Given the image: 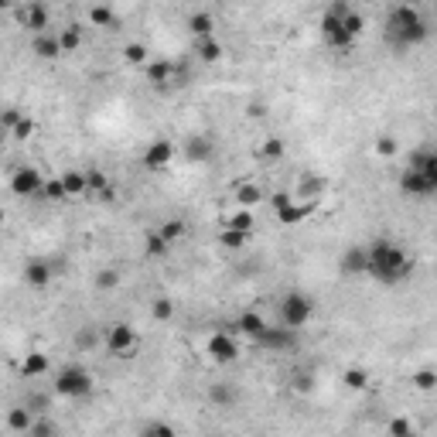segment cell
I'll return each mask as SVG.
<instances>
[{
	"instance_id": "obj_48",
	"label": "cell",
	"mask_w": 437,
	"mask_h": 437,
	"mask_svg": "<svg viewBox=\"0 0 437 437\" xmlns=\"http://www.w3.org/2000/svg\"><path fill=\"white\" fill-rule=\"evenodd\" d=\"M290 199H294V191H274V212H277V208H283L287 202H290Z\"/></svg>"
},
{
	"instance_id": "obj_46",
	"label": "cell",
	"mask_w": 437,
	"mask_h": 437,
	"mask_svg": "<svg viewBox=\"0 0 437 437\" xmlns=\"http://www.w3.org/2000/svg\"><path fill=\"white\" fill-rule=\"evenodd\" d=\"M31 133H34V120H31V116H25V120H21L18 127L11 130V137H14V140H27Z\"/></svg>"
},
{
	"instance_id": "obj_49",
	"label": "cell",
	"mask_w": 437,
	"mask_h": 437,
	"mask_svg": "<svg viewBox=\"0 0 437 437\" xmlns=\"http://www.w3.org/2000/svg\"><path fill=\"white\" fill-rule=\"evenodd\" d=\"M25 407H31V410H34V413H41V410H45V407H48V396H31V400H27Z\"/></svg>"
},
{
	"instance_id": "obj_5",
	"label": "cell",
	"mask_w": 437,
	"mask_h": 437,
	"mask_svg": "<svg viewBox=\"0 0 437 437\" xmlns=\"http://www.w3.org/2000/svg\"><path fill=\"white\" fill-rule=\"evenodd\" d=\"M311 314H314V301L308 294H301V290H290L281 301V321L290 325V328H297V332L311 321Z\"/></svg>"
},
{
	"instance_id": "obj_3",
	"label": "cell",
	"mask_w": 437,
	"mask_h": 437,
	"mask_svg": "<svg viewBox=\"0 0 437 437\" xmlns=\"http://www.w3.org/2000/svg\"><path fill=\"white\" fill-rule=\"evenodd\" d=\"M318 27H321V38H325V45L328 48H352L356 45V34L345 27V7L338 4V7H328L325 14H321V21H318Z\"/></svg>"
},
{
	"instance_id": "obj_34",
	"label": "cell",
	"mask_w": 437,
	"mask_h": 437,
	"mask_svg": "<svg viewBox=\"0 0 437 437\" xmlns=\"http://www.w3.org/2000/svg\"><path fill=\"white\" fill-rule=\"evenodd\" d=\"M263 199V191H260L257 184H239V191H236V202L243 208H253Z\"/></svg>"
},
{
	"instance_id": "obj_4",
	"label": "cell",
	"mask_w": 437,
	"mask_h": 437,
	"mask_svg": "<svg viewBox=\"0 0 437 437\" xmlns=\"http://www.w3.org/2000/svg\"><path fill=\"white\" fill-rule=\"evenodd\" d=\"M55 393L65 396V400H82L93 393V372L82 369V365H65L58 376H55Z\"/></svg>"
},
{
	"instance_id": "obj_50",
	"label": "cell",
	"mask_w": 437,
	"mask_h": 437,
	"mask_svg": "<svg viewBox=\"0 0 437 437\" xmlns=\"http://www.w3.org/2000/svg\"><path fill=\"white\" fill-rule=\"evenodd\" d=\"M76 349H93V332H79L76 335Z\"/></svg>"
},
{
	"instance_id": "obj_23",
	"label": "cell",
	"mask_w": 437,
	"mask_h": 437,
	"mask_svg": "<svg viewBox=\"0 0 437 437\" xmlns=\"http://www.w3.org/2000/svg\"><path fill=\"white\" fill-rule=\"evenodd\" d=\"M31 424H34V410H31V407H14V410H7V431H11V434H27Z\"/></svg>"
},
{
	"instance_id": "obj_17",
	"label": "cell",
	"mask_w": 437,
	"mask_h": 437,
	"mask_svg": "<svg viewBox=\"0 0 437 437\" xmlns=\"http://www.w3.org/2000/svg\"><path fill=\"white\" fill-rule=\"evenodd\" d=\"M25 27L31 31V34H45V31L52 27V14H48V7H45V4H27Z\"/></svg>"
},
{
	"instance_id": "obj_8",
	"label": "cell",
	"mask_w": 437,
	"mask_h": 437,
	"mask_svg": "<svg viewBox=\"0 0 437 437\" xmlns=\"http://www.w3.org/2000/svg\"><path fill=\"white\" fill-rule=\"evenodd\" d=\"M257 345L263 349H270V352H287V349H294L297 345V328H290V325H267V332L257 338Z\"/></svg>"
},
{
	"instance_id": "obj_1",
	"label": "cell",
	"mask_w": 437,
	"mask_h": 437,
	"mask_svg": "<svg viewBox=\"0 0 437 437\" xmlns=\"http://www.w3.org/2000/svg\"><path fill=\"white\" fill-rule=\"evenodd\" d=\"M365 250H369V274L365 277H372V281L389 287V283H403L413 274V260L393 239H376Z\"/></svg>"
},
{
	"instance_id": "obj_41",
	"label": "cell",
	"mask_w": 437,
	"mask_h": 437,
	"mask_svg": "<svg viewBox=\"0 0 437 437\" xmlns=\"http://www.w3.org/2000/svg\"><path fill=\"white\" fill-rule=\"evenodd\" d=\"M140 437H175V427L171 424H164V420H154V424H147Z\"/></svg>"
},
{
	"instance_id": "obj_28",
	"label": "cell",
	"mask_w": 437,
	"mask_h": 437,
	"mask_svg": "<svg viewBox=\"0 0 437 437\" xmlns=\"http://www.w3.org/2000/svg\"><path fill=\"white\" fill-rule=\"evenodd\" d=\"M413 389H420V393H434L437 389V369H417L410 376Z\"/></svg>"
},
{
	"instance_id": "obj_35",
	"label": "cell",
	"mask_w": 437,
	"mask_h": 437,
	"mask_svg": "<svg viewBox=\"0 0 437 437\" xmlns=\"http://www.w3.org/2000/svg\"><path fill=\"white\" fill-rule=\"evenodd\" d=\"M41 199H48V202H62V199H69V191H65V181H62V178L45 181V191H41Z\"/></svg>"
},
{
	"instance_id": "obj_47",
	"label": "cell",
	"mask_w": 437,
	"mask_h": 437,
	"mask_svg": "<svg viewBox=\"0 0 437 437\" xmlns=\"http://www.w3.org/2000/svg\"><path fill=\"white\" fill-rule=\"evenodd\" d=\"M21 120H25V113H21V109H14V106H11V109H4V130H7V133L18 127Z\"/></svg>"
},
{
	"instance_id": "obj_30",
	"label": "cell",
	"mask_w": 437,
	"mask_h": 437,
	"mask_svg": "<svg viewBox=\"0 0 437 437\" xmlns=\"http://www.w3.org/2000/svg\"><path fill=\"white\" fill-rule=\"evenodd\" d=\"M58 38H62V48H65V52H79V48H82V25L62 27Z\"/></svg>"
},
{
	"instance_id": "obj_29",
	"label": "cell",
	"mask_w": 437,
	"mask_h": 437,
	"mask_svg": "<svg viewBox=\"0 0 437 437\" xmlns=\"http://www.w3.org/2000/svg\"><path fill=\"white\" fill-rule=\"evenodd\" d=\"M222 226H232V229H246V232H253V212L239 206L236 212H232V215H226V219H222Z\"/></svg>"
},
{
	"instance_id": "obj_36",
	"label": "cell",
	"mask_w": 437,
	"mask_h": 437,
	"mask_svg": "<svg viewBox=\"0 0 437 437\" xmlns=\"http://www.w3.org/2000/svg\"><path fill=\"white\" fill-rule=\"evenodd\" d=\"M157 232H161L168 243H178L181 236H184V222H181V219H164V226H161Z\"/></svg>"
},
{
	"instance_id": "obj_42",
	"label": "cell",
	"mask_w": 437,
	"mask_h": 437,
	"mask_svg": "<svg viewBox=\"0 0 437 437\" xmlns=\"http://www.w3.org/2000/svg\"><path fill=\"white\" fill-rule=\"evenodd\" d=\"M58 434V427H55V424H48V420H34V424H31V431H27L25 437H55Z\"/></svg>"
},
{
	"instance_id": "obj_51",
	"label": "cell",
	"mask_w": 437,
	"mask_h": 437,
	"mask_svg": "<svg viewBox=\"0 0 437 437\" xmlns=\"http://www.w3.org/2000/svg\"><path fill=\"white\" fill-rule=\"evenodd\" d=\"M294 389H301V393H308V389H311V376H308V372H304V376H301V372L294 376Z\"/></svg>"
},
{
	"instance_id": "obj_24",
	"label": "cell",
	"mask_w": 437,
	"mask_h": 437,
	"mask_svg": "<svg viewBox=\"0 0 437 437\" xmlns=\"http://www.w3.org/2000/svg\"><path fill=\"white\" fill-rule=\"evenodd\" d=\"M48 369H52V362H48L45 352H27L25 362H21V372H25L27 379H38V376H45Z\"/></svg>"
},
{
	"instance_id": "obj_16",
	"label": "cell",
	"mask_w": 437,
	"mask_h": 437,
	"mask_svg": "<svg viewBox=\"0 0 437 437\" xmlns=\"http://www.w3.org/2000/svg\"><path fill=\"white\" fill-rule=\"evenodd\" d=\"M318 208V202H301V199H290L283 208H277V219H281L283 226H297V222H304L311 219V212Z\"/></svg>"
},
{
	"instance_id": "obj_31",
	"label": "cell",
	"mask_w": 437,
	"mask_h": 437,
	"mask_svg": "<svg viewBox=\"0 0 437 437\" xmlns=\"http://www.w3.org/2000/svg\"><path fill=\"white\" fill-rule=\"evenodd\" d=\"M208 400H212V403H219V407H232V403H236V389L226 386V383H219V386H212V389H208Z\"/></svg>"
},
{
	"instance_id": "obj_6",
	"label": "cell",
	"mask_w": 437,
	"mask_h": 437,
	"mask_svg": "<svg viewBox=\"0 0 437 437\" xmlns=\"http://www.w3.org/2000/svg\"><path fill=\"white\" fill-rule=\"evenodd\" d=\"M137 345H140L137 328L127 325V321H116V325L106 328V349H109V356H116V359H130V352H133Z\"/></svg>"
},
{
	"instance_id": "obj_15",
	"label": "cell",
	"mask_w": 437,
	"mask_h": 437,
	"mask_svg": "<svg viewBox=\"0 0 437 437\" xmlns=\"http://www.w3.org/2000/svg\"><path fill=\"white\" fill-rule=\"evenodd\" d=\"M175 72H178V65L168 62V58H154V62H147V82L154 86L157 93L168 89V82L175 79Z\"/></svg>"
},
{
	"instance_id": "obj_9",
	"label": "cell",
	"mask_w": 437,
	"mask_h": 437,
	"mask_svg": "<svg viewBox=\"0 0 437 437\" xmlns=\"http://www.w3.org/2000/svg\"><path fill=\"white\" fill-rule=\"evenodd\" d=\"M171 161H175V144H171L168 137H157V140H151V144H147V151H144V157H140V164H144L147 171H164Z\"/></svg>"
},
{
	"instance_id": "obj_39",
	"label": "cell",
	"mask_w": 437,
	"mask_h": 437,
	"mask_svg": "<svg viewBox=\"0 0 437 437\" xmlns=\"http://www.w3.org/2000/svg\"><path fill=\"white\" fill-rule=\"evenodd\" d=\"M396 151H400V144H396V137H393V133L376 137V154H379V157H393Z\"/></svg>"
},
{
	"instance_id": "obj_25",
	"label": "cell",
	"mask_w": 437,
	"mask_h": 437,
	"mask_svg": "<svg viewBox=\"0 0 437 437\" xmlns=\"http://www.w3.org/2000/svg\"><path fill=\"white\" fill-rule=\"evenodd\" d=\"M62 181H65L69 199H82V195H89V178H86V171H65Z\"/></svg>"
},
{
	"instance_id": "obj_33",
	"label": "cell",
	"mask_w": 437,
	"mask_h": 437,
	"mask_svg": "<svg viewBox=\"0 0 437 437\" xmlns=\"http://www.w3.org/2000/svg\"><path fill=\"white\" fill-rule=\"evenodd\" d=\"M342 383L349 386V389H365V386H369V372H365L362 365H352V369H345Z\"/></svg>"
},
{
	"instance_id": "obj_20",
	"label": "cell",
	"mask_w": 437,
	"mask_h": 437,
	"mask_svg": "<svg viewBox=\"0 0 437 437\" xmlns=\"http://www.w3.org/2000/svg\"><path fill=\"white\" fill-rule=\"evenodd\" d=\"M195 55H199V62H206V65H215V62H222V55H226V48H222V41L212 34V38H199L195 41Z\"/></svg>"
},
{
	"instance_id": "obj_7",
	"label": "cell",
	"mask_w": 437,
	"mask_h": 437,
	"mask_svg": "<svg viewBox=\"0 0 437 437\" xmlns=\"http://www.w3.org/2000/svg\"><path fill=\"white\" fill-rule=\"evenodd\" d=\"M11 191H14L18 199H41L45 178L38 175V168H18V171L11 175Z\"/></svg>"
},
{
	"instance_id": "obj_2",
	"label": "cell",
	"mask_w": 437,
	"mask_h": 437,
	"mask_svg": "<svg viewBox=\"0 0 437 437\" xmlns=\"http://www.w3.org/2000/svg\"><path fill=\"white\" fill-rule=\"evenodd\" d=\"M383 34L389 38V45H396V48H417V45H424L431 38V27H427L424 14L417 7L400 4V7H393L386 14Z\"/></svg>"
},
{
	"instance_id": "obj_45",
	"label": "cell",
	"mask_w": 437,
	"mask_h": 437,
	"mask_svg": "<svg viewBox=\"0 0 437 437\" xmlns=\"http://www.w3.org/2000/svg\"><path fill=\"white\" fill-rule=\"evenodd\" d=\"M345 27H349V31H352V34L359 38V34H362V27H365V21H362V14H359V11H345Z\"/></svg>"
},
{
	"instance_id": "obj_14",
	"label": "cell",
	"mask_w": 437,
	"mask_h": 437,
	"mask_svg": "<svg viewBox=\"0 0 437 437\" xmlns=\"http://www.w3.org/2000/svg\"><path fill=\"white\" fill-rule=\"evenodd\" d=\"M31 52L38 55L41 62H55L58 55H65V48H62V38H58V31H45V34H34V41H31Z\"/></svg>"
},
{
	"instance_id": "obj_21",
	"label": "cell",
	"mask_w": 437,
	"mask_h": 437,
	"mask_svg": "<svg viewBox=\"0 0 437 437\" xmlns=\"http://www.w3.org/2000/svg\"><path fill=\"white\" fill-rule=\"evenodd\" d=\"M325 188H328L325 178H301L297 188H294V199H301V202H321Z\"/></svg>"
},
{
	"instance_id": "obj_44",
	"label": "cell",
	"mask_w": 437,
	"mask_h": 437,
	"mask_svg": "<svg viewBox=\"0 0 437 437\" xmlns=\"http://www.w3.org/2000/svg\"><path fill=\"white\" fill-rule=\"evenodd\" d=\"M116 283H120V274H116V270H100V274H96V287H100V290H113Z\"/></svg>"
},
{
	"instance_id": "obj_37",
	"label": "cell",
	"mask_w": 437,
	"mask_h": 437,
	"mask_svg": "<svg viewBox=\"0 0 437 437\" xmlns=\"http://www.w3.org/2000/svg\"><path fill=\"white\" fill-rule=\"evenodd\" d=\"M413 431H417V427H413L407 417H396V420H389V424H386V434H389V437H410Z\"/></svg>"
},
{
	"instance_id": "obj_40",
	"label": "cell",
	"mask_w": 437,
	"mask_h": 437,
	"mask_svg": "<svg viewBox=\"0 0 437 437\" xmlns=\"http://www.w3.org/2000/svg\"><path fill=\"white\" fill-rule=\"evenodd\" d=\"M168 246H171V243H168L161 232H151V236H147V257H164Z\"/></svg>"
},
{
	"instance_id": "obj_11",
	"label": "cell",
	"mask_w": 437,
	"mask_h": 437,
	"mask_svg": "<svg viewBox=\"0 0 437 437\" xmlns=\"http://www.w3.org/2000/svg\"><path fill=\"white\" fill-rule=\"evenodd\" d=\"M208 359L219 362V365H229V362L239 359V345L229 332H215L208 338Z\"/></svg>"
},
{
	"instance_id": "obj_10",
	"label": "cell",
	"mask_w": 437,
	"mask_h": 437,
	"mask_svg": "<svg viewBox=\"0 0 437 437\" xmlns=\"http://www.w3.org/2000/svg\"><path fill=\"white\" fill-rule=\"evenodd\" d=\"M400 191H403L407 199H431V195H434L427 175H424L420 168H410V164L400 171Z\"/></svg>"
},
{
	"instance_id": "obj_12",
	"label": "cell",
	"mask_w": 437,
	"mask_h": 437,
	"mask_svg": "<svg viewBox=\"0 0 437 437\" xmlns=\"http://www.w3.org/2000/svg\"><path fill=\"white\" fill-rule=\"evenodd\" d=\"M184 157L191 161V164H206L215 157V140L208 137V133H191L188 140H184Z\"/></svg>"
},
{
	"instance_id": "obj_26",
	"label": "cell",
	"mask_w": 437,
	"mask_h": 437,
	"mask_svg": "<svg viewBox=\"0 0 437 437\" xmlns=\"http://www.w3.org/2000/svg\"><path fill=\"white\" fill-rule=\"evenodd\" d=\"M89 21H93L96 27H109V31H113V27H120L116 11H113V7H106V4H96V7L89 11Z\"/></svg>"
},
{
	"instance_id": "obj_32",
	"label": "cell",
	"mask_w": 437,
	"mask_h": 437,
	"mask_svg": "<svg viewBox=\"0 0 437 437\" xmlns=\"http://www.w3.org/2000/svg\"><path fill=\"white\" fill-rule=\"evenodd\" d=\"M147 45H140V41H130L127 48H123V62L127 65H147Z\"/></svg>"
},
{
	"instance_id": "obj_43",
	"label": "cell",
	"mask_w": 437,
	"mask_h": 437,
	"mask_svg": "<svg viewBox=\"0 0 437 437\" xmlns=\"http://www.w3.org/2000/svg\"><path fill=\"white\" fill-rule=\"evenodd\" d=\"M263 157L281 161V157H283V140H281V137H267V144H263Z\"/></svg>"
},
{
	"instance_id": "obj_19",
	"label": "cell",
	"mask_w": 437,
	"mask_h": 437,
	"mask_svg": "<svg viewBox=\"0 0 437 437\" xmlns=\"http://www.w3.org/2000/svg\"><path fill=\"white\" fill-rule=\"evenodd\" d=\"M188 34L199 41V38H212L215 34V18L208 14V11H195V14H188Z\"/></svg>"
},
{
	"instance_id": "obj_38",
	"label": "cell",
	"mask_w": 437,
	"mask_h": 437,
	"mask_svg": "<svg viewBox=\"0 0 437 437\" xmlns=\"http://www.w3.org/2000/svg\"><path fill=\"white\" fill-rule=\"evenodd\" d=\"M151 314H154V321H171L175 318V304L168 297H157L154 304H151Z\"/></svg>"
},
{
	"instance_id": "obj_27",
	"label": "cell",
	"mask_w": 437,
	"mask_h": 437,
	"mask_svg": "<svg viewBox=\"0 0 437 437\" xmlns=\"http://www.w3.org/2000/svg\"><path fill=\"white\" fill-rule=\"evenodd\" d=\"M246 243H250V232H246V229L222 226V232H219V246H226V250H243Z\"/></svg>"
},
{
	"instance_id": "obj_22",
	"label": "cell",
	"mask_w": 437,
	"mask_h": 437,
	"mask_svg": "<svg viewBox=\"0 0 437 437\" xmlns=\"http://www.w3.org/2000/svg\"><path fill=\"white\" fill-rule=\"evenodd\" d=\"M236 328H239V335H246V338L257 342L260 335L267 332V321H263V314H257V311H243L239 321H236Z\"/></svg>"
},
{
	"instance_id": "obj_13",
	"label": "cell",
	"mask_w": 437,
	"mask_h": 437,
	"mask_svg": "<svg viewBox=\"0 0 437 437\" xmlns=\"http://www.w3.org/2000/svg\"><path fill=\"white\" fill-rule=\"evenodd\" d=\"M338 270H342L345 277H365V274H369V250H365V246H349V250L342 253Z\"/></svg>"
},
{
	"instance_id": "obj_18",
	"label": "cell",
	"mask_w": 437,
	"mask_h": 437,
	"mask_svg": "<svg viewBox=\"0 0 437 437\" xmlns=\"http://www.w3.org/2000/svg\"><path fill=\"white\" fill-rule=\"evenodd\" d=\"M25 281L27 287H48V283L55 281V270H52V263H45V260H31L25 267Z\"/></svg>"
}]
</instances>
